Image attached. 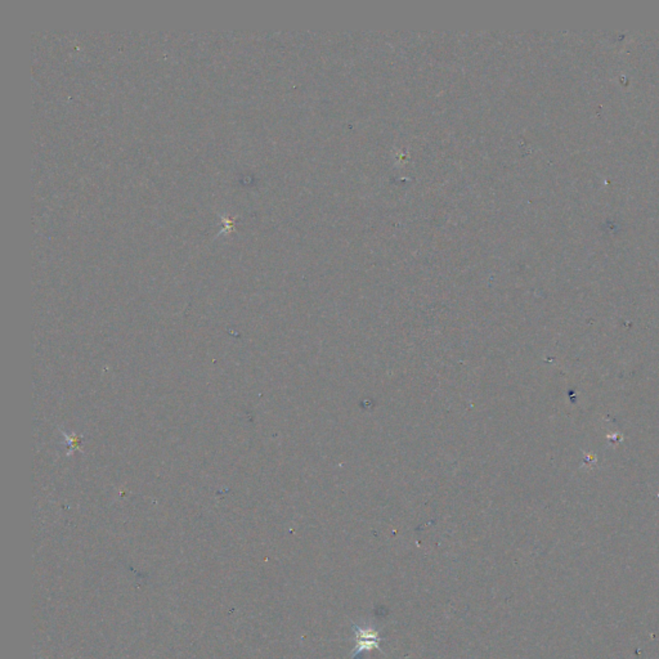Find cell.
<instances>
[{
  "label": "cell",
  "mask_w": 659,
  "mask_h": 659,
  "mask_svg": "<svg viewBox=\"0 0 659 659\" xmlns=\"http://www.w3.org/2000/svg\"><path fill=\"white\" fill-rule=\"evenodd\" d=\"M353 633H354V641L356 645L353 649V659L359 655L361 653L370 652L373 649H379L381 638H380L379 631H376L371 626H359L353 623Z\"/></svg>",
  "instance_id": "6da1fadb"
}]
</instances>
